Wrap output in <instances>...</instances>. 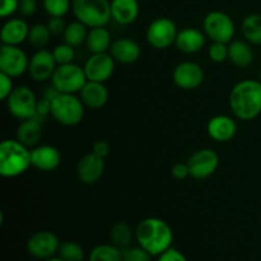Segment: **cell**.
<instances>
[{
    "instance_id": "37",
    "label": "cell",
    "mask_w": 261,
    "mask_h": 261,
    "mask_svg": "<svg viewBox=\"0 0 261 261\" xmlns=\"http://www.w3.org/2000/svg\"><path fill=\"white\" fill-rule=\"evenodd\" d=\"M12 79V76L7 75L4 73H0V99L2 101H7V98L10 96L13 89L15 88L13 86Z\"/></svg>"
},
{
    "instance_id": "12",
    "label": "cell",
    "mask_w": 261,
    "mask_h": 261,
    "mask_svg": "<svg viewBox=\"0 0 261 261\" xmlns=\"http://www.w3.org/2000/svg\"><path fill=\"white\" fill-rule=\"evenodd\" d=\"M189 173L196 180H204L214 175L219 166V157L214 150L209 148L196 150L186 161Z\"/></svg>"
},
{
    "instance_id": "6",
    "label": "cell",
    "mask_w": 261,
    "mask_h": 261,
    "mask_svg": "<svg viewBox=\"0 0 261 261\" xmlns=\"http://www.w3.org/2000/svg\"><path fill=\"white\" fill-rule=\"evenodd\" d=\"M203 31L212 42L229 43L234 37V22L227 13L212 10L204 17Z\"/></svg>"
},
{
    "instance_id": "5",
    "label": "cell",
    "mask_w": 261,
    "mask_h": 261,
    "mask_svg": "<svg viewBox=\"0 0 261 261\" xmlns=\"http://www.w3.org/2000/svg\"><path fill=\"white\" fill-rule=\"evenodd\" d=\"M84 103L73 93H59L51 101V116L64 126H75L84 117Z\"/></svg>"
},
{
    "instance_id": "35",
    "label": "cell",
    "mask_w": 261,
    "mask_h": 261,
    "mask_svg": "<svg viewBox=\"0 0 261 261\" xmlns=\"http://www.w3.org/2000/svg\"><path fill=\"white\" fill-rule=\"evenodd\" d=\"M208 56L213 63H224L226 60H228V43L212 42L208 48Z\"/></svg>"
},
{
    "instance_id": "3",
    "label": "cell",
    "mask_w": 261,
    "mask_h": 261,
    "mask_svg": "<svg viewBox=\"0 0 261 261\" xmlns=\"http://www.w3.org/2000/svg\"><path fill=\"white\" fill-rule=\"evenodd\" d=\"M32 166L31 149L17 139H5L0 144V175L14 178L23 175Z\"/></svg>"
},
{
    "instance_id": "27",
    "label": "cell",
    "mask_w": 261,
    "mask_h": 261,
    "mask_svg": "<svg viewBox=\"0 0 261 261\" xmlns=\"http://www.w3.org/2000/svg\"><path fill=\"white\" fill-rule=\"evenodd\" d=\"M134 239L135 231H133L132 227L127 223H125V222H117V223H115L112 226L111 231H110L111 244L121 250L132 246L133 240Z\"/></svg>"
},
{
    "instance_id": "14",
    "label": "cell",
    "mask_w": 261,
    "mask_h": 261,
    "mask_svg": "<svg viewBox=\"0 0 261 261\" xmlns=\"http://www.w3.org/2000/svg\"><path fill=\"white\" fill-rule=\"evenodd\" d=\"M205 74L203 68L194 61H182L172 73L173 83L184 91H193L203 84Z\"/></svg>"
},
{
    "instance_id": "39",
    "label": "cell",
    "mask_w": 261,
    "mask_h": 261,
    "mask_svg": "<svg viewBox=\"0 0 261 261\" xmlns=\"http://www.w3.org/2000/svg\"><path fill=\"white\" fill-rule=\"evenodd\" d=\"M19 10V0H0V15L3 18L12 17Z\"/></svg>"
},
{
    "instance_id": "28",
    "label": "cell",
    "mask_w": 261,
    "mask_h": 261,
    "mask_svg": "<svg viewBox=\"0 0 261 261\" xmlns=\"http://www.w3.org/2000/svg\"><path fill=\"white\" fill-rule=\"evenodd\" d=\"M242 36L251 45H261V14H249L241 23Z\"/></svg>"
},
{
    "instance_id": "38",
    "label": "cell",
    "mask_w": 261,
    "mask_h": 261,
    "mask_svg": "<svg viewBox=\"0 0 261 261\" xmlns=\"http://www.w3.org/2000/svg\"><path fill=\"white\" fill-rule=\"evenodd\" d=\"M46 25H47L48 30H50L51 35L60 36V35H64L65 28L68 24H66L65 20L63 19V17H50L48 18L47 23H46Z\"/></svg>"
},
{
    "instance_id": "30",
    "label": "cell",
    "mask_w": 261,
    "mask_h": 261,
    "mask_svg": "<svg viewBox=\"0 0 261 261\" xmlns=\"http://www.w3.org/2000/svg\"><path fill=\"white\" fill-rule=\"evenodd\" d=\"M87 28L88 27L84 25L82 22H79V20L69 23L63 35L64 42L73 46V47H78V46L86 43L87 35H88V30Z\"/></svg>"
},
{
    "instance_id": "31",
    "label": "cell",
    "mask_w": 261,
    "mask_h": 261,
    "mask_svg": "<svg viewBox=\"0 0 261 261\" xmlns=\"http://www.w3.org/2000/svg\"><path fill=\"white\" fill-rule=\"evenodd\" d=\"M51 36L53 35L47 25L38 23V24H33L32 27H30L27 41L31 46L41 50V48H45V46L50 42Z\"/></svg>"
},
{
    "instance_id": "11",
    "label": "cell",
    "mask_w": 261,
    "mask_h": 261,
    "mask_svg": "<svg viewBox=\"0 0 261 261\" xmlns=\"http://www.w3.org/2000/svg\"><path fill=\"white\" fill-rule=\"evenodd\" d=\"M60 245V240L54 232L40 231L28 239L25 249L31 256L45 261L58 254Z\"/></svg>"
},
{
    "instance_id": "18",
    "label": "cell",
    "mask_w": 261,
    "mask_h": 261,
    "mask_svg": "<svg viewBox=\"0 0 261 261\" xmlns=\"http://www.w3.org/2000/svg\"><path fill=\"white\" fill-rule=\"evenodd\" d=\"M109 53L111 54L116 63L129 65V64H134L139 60L140 55H142V48H140L139 43L133 38L121 37L112 41Z\"/></svg>"
},
{
    "instance_id": "46",
    "label": "cell",
    "mask_w": 261,
    "mask_h": 261,
    "mask_svg": "<svg viewBox=\"0 0 261 261\" xmlns=\"http://www.w3.org/2000/svg\"><path fill=\"white\" fill-rule=\"evenodd\" d=\"M259 81H260V83H261V68H260V74H259Z\"/></svg>"
},
{
    "instance_id": "13",
    "label": "cell",
    "mask_w": 261,
    "mask_h": 261,
    "mask_svg": "<svg viewBox=\"0 0 261 261\" xmlns=\"http://www.w3.org/2000/svg\"><path fill=\"white\" fill-rule=\"evenodd\" d=\"M115 63L116 61L110 53L91 54L83 65L87 81L106 83L114 74Z\"/></svg>"
},
{
    "instance_id": "43",
    "label": "cell",
    "mask_w": 261,
    "mask_h": 261,
    "mask_svg": "<svg viewBox=\"0 0 261 261\" xmlns=\"http://www.w3.org/2000/svg\"><path fill=\"white\" fill-rule=\"evenodd\" d=\"M171 175H172L176 180H184V178H186L188 176H190V173H189V167L188 165H186V162L176 163V165L172 167V170H171Z\"/></svg>"
},
{
    "instance_id": "20",
    "label": "cell",
    "mask_w": 261,
    "mask_h": 261,
    "mask_svg": "<svg viewBox=\"0 0 261 261\" xmlns=\"http://www.w3.org/2000/svg\"><path fill=\"white\" fill-rule=\"evenodd\" d=\"M205 38L206 36L204 31L196 30L193 27H186L178 31L175 46L180 53L186 54V55H193V54L203 50V47L205 46Z\"/></svg>"
},
{
    "instance_id": "9",
    "label": "cell",
    "mask_w": 261,
    "mask_h": 261,
    "mask_svg": "<svg viewBox=\"0 0 261 261\" xmlns=\"http://www.w3.org/2000/svg\"><path fill=\"white\" fill-rule=\"evenodd\" d=\"M177 33V25L172 19L167 17H161L148 25L145 37L152 47L157 50H166L175 45Z\"/></svg>"
},
{
    "instance_id": "22",
    "label": "cell",
    "mask_w": 261,
    "mask_h": 261,
    "mask_svg": "<svg viewBox=\"0 0 261 261\" xmlns=\"http://www.w3.org/2000/svg\"><path fill=\"white\" fill-rule=\"evenodd\" d=\"M28 32H30V25L27 24L22 18H9L7 22L3 24L2 37L3 45L19 46L24 41H27Z\"/></svg>"
},
{
    "instance_id": "32",
    "label": "cell",
    "mask_w": 261,
    "mask_h": 261,
    "mask_svg": "<svg viewBox=\"0 0 261 261\" xmlns=\"http://www.w3.org/2000/svg\"><path fill=\"white\" fill-rule=\"evenodd\" d=\"M58 254L65 261H83L84 259V249L75 241L63 242Z\"/></svg>"
},
{
    "instance_id": "19",
    "label": "cell",
    "mask_w": 261,
    "mask_h": 261,
    "mask_svg": "<svg viewBox=\"0 0 261 261\" xmlns=\"http://www.w3.org/2000/svg\"><path fill=\"white\" fill-rule=\"evenodd\" d=\"M208 135L218 143L229 142L237 133V124L233 117L227 115H216L206 125Z\"/></svg>"
},
{
    "instance_id": "15",
    "label": "cell",
    "mask_w": 261,
    "mask_h": 261,
    "mask_svg": "<svg viewBox=\"0 0 261 261\" xmlns=\"http://www.w3.org/2000/svg\"><path fill=\"white\" fill-rule=\"evenodd\" d=\"M56 68H58V63L54 58L53 51L41 48L36 51L30 59L28 74L31 79L35 82H46L53 78Z\"/></svg>"
},
{
    "instance_id": "7",
    "label": "cell",
    "mask_w": 261,
    "mask_h": 261,
    "mask_svg": "<svg viewBox=\"0 0 261 261\" xmlns=\"http://www.w3.org/2000/svg\"><path fill=\"white\" fill-rule=\"evenodd\" d=\"M86 83L87 76L83 66H79L75 63L58 65L51 78V84L60 93H79Z\"/></svg>"
},
{
    "instance_id": "24",
    "label": "cell",
    "mask_w": 261,
    "mask_h": 261,
    "mask_svg": "<svg viewBox=\"0 0 261 261\" xmlns=\"http://www.w3.org/2000/svg\"><path fill=\"white\" fill-rule=\"evenodd\" d=\"M42 138V122L37 119L22 120L18 125L17 133H15V139L23 145L28 148L37 147Z\"/></svg>"
},
{
    "instance_id": "36",
    "label": "cell",
    "mask_w": 261,
    "mask_h": 261,
    "mask_svg": "<svg viewBox=\"0 0 261 261\" xmlns=\"http://www.w3.org/2000/svg\"><path fill=\"white\" fill-rule=\"evenodd\" d=\"M152 255L139 245L122 250V261H152Z\"/></svg>"
},
{
    "instance_id": "17",
    "label": "cell",
    "mask_w": 261,
    "mask_h": 261,
    "mask_svg": "<svg viewBox=\"0 0 261 261\" xmlns=\"http://www.w3.org/2000/svg\"><path fill=\"white\" fill-rule=\"evenodd\" d=\"M31 161L32 166L42 172L55 171L61 163V154L58 148L48 144L37 145L31 149Z\"/></svg>"
},
{
    "instance_id": "4",
    "label": "cell",
    "mask_w": 261,
    "mask_h": 261,
    "mask_svg": "<svg viewBox=\"0 0 261 261\" xmlns=\"http://www.w3.org/2000/svg\"><path fill=\"white\" fill-rule=\"evenodd\" d=\"M71 9L76 20L88 28L106 27L112 19L109 0H73Z\"/></svg>"
},
{
    "instance_id": "23",
    "label": "cell",
    "mask_w": 261,
    "mask_h": 261,
    "mask_svg": "<svg viewBox=\"0 0 261 261\" xmlns=\"http://www.w3.org/2000/svg\"><path fill=\"white\" fill-rule=\"evenodd\" d=\"M255 53L246 40H232L228 43V60L236 68H249L254 63Z\"/></svg>"
},
{
    "instance_id": "42",
    "label": "cell",
    "mask_w": 261,
    "mask_h": 261,
    "mask_svg": "<svg viewBox=\"0 0 261 261\" xmlns=\"http://www.w3.org/2000/svg\"><path fill=\"white\" fill-rule=\"evenodd\" d=\"M19 12L24 17H31L37 12L36 0H19Z\"/></svg>"
},
{
    "instance_id": "45",
    "label": "cell",
    "mask_w": 261,
    "mask_h": 261,
    "mask_svg": "<svg viewBox=\"0 0 261 261\" xmlns=\"http://www.w3.org/2000/svg\"><path fill=\"white\" fill-rule=\"evenodd\" d=\"M45 261H65V260L61 259L60 256H59V257H55V256H54V257H50V259H47V260H45Z\"/></svg>"
},
{
    "instance_id": "1",
    "label": "cell",
    "mask_w": 261,
    "mask_h": 261,
    "mask_svg": "<svg viewBox=\"0 0 261 261\" xmlns=\"http://www.w3.org/2000/svg\"><path fill=\"white\" fill-rule=\"evenodd\" d=\"M229 109L236 119L251 121L261 114V83L245 79L234 84L229 92Z\"/></svg>"
},
{
    "instance_id": "29",
    "label": "cell",
    "mask_w": 261,
    "mask_h": 261,
    "mask_svg": "<svg viewBox=\"0 0 261 261\" xmlns=\"http://www.w3.org/2000/svg\"><path fill=\"white\" fill-rule=\"evenodd\" d=\"M88 261H122V250L112 244L97 245L89 252Z\"/></svg>"
},
{
    "instance_id": "44",
    "label": "cell",
    "mask_w": 261,
    "mask_h": 261,
    "mask_svg": "<svg viewBox=\"0 0 261 261\" xmlns=\"http://www.w3.org/2000/svg\"><path fill=\"white\" fill-rule=\"evenodd\" d=\"M92 152L98 155V157L106 158L110 154V144L107 142H105V140H98V142H96L93 144Z\"/></svg>"
},
{
    "instance_id": "33",
    "label": "cell",
    "mask_w": 261,
    "mask_h": 261,
    "mask_svg": "<svg viewBox=\"0 0 261 261\" xmlns=\"http://www.w3.org/2000/svg\"><path fill=\"white\" fill-rule=\"evenodd\" d=\"M45 12L50 17H64L71 7L70 0H42Z\"/></svg>"
},
{
    "instance_id": "21",
    "label": "cell",
    "mask_w": 261,
    "mask_h": 261,
    "mask_svg": "<svg viewBox=\"0 0 261 261\" xmlns=\"http://www.w3.org/2000/svg\"><path fill=\"white\" fill-rule=\"evenodd\" d=\"M79 97L86 107L98 110L106 106L110 98V93L105 83L87 81V83L79 92Z\"/></svg>"
},
{
    "instance_id": "41",
    "label": "cell",
    "mask_w": 261,
    "mask_h": 261,
    "mask_svg": "<svg viewBox=\"0 0 261 261\" xmlns=\"http://www.w3.org/2000/svg\"><path fill=\"white\" fill-rule=\"evenodd\" d=\"M157 261H188V259L180 250L170 247L165 252H162L160 256H157Z\"/></svg>"
},
{
    "instance_id": "34",
    "label": "cell",
    "mask_w": 261,
    "mask_h": 261,
    "mask_svg": "<svg viewBox=\"0 0 261 261\" xmlns=\"http://www.w3.org/2000/svg\"><path fill=\"white\" fill-rule=\"evenodd\" d=\"M53 55L55 58L58 65L74 63V59H75V47L68 45L66 42H63L54 47Z\"/></svg>"
},
{
    "instance_id": "8",
    "label": "cell",
    "mask_w": 261,
    "mask_h": 261,
    "mask_svg": "<svg viewBox=\"0 0 261 261\" xmlns=\"http://www.w3.org/2000/svg\"><path fill=\"white\" fill-rule=\"evenodd\" d=\"M7 107L9 114L18 120L32 119L36 115L38 99L35 92L27 86L15 87L7 98Z\"/></svg>"
},
{
    "instance_id": "25",
    "label": "cell",
    "mask_w": 261,
    "mask_h": 261,
    "mask_svg": "<svg viewBox=\"0 0 261 261\" xmlns=\"http://www.w3.org/2000/svg\"><path fill=\"white\" fill-rule=\"evenodd\" d=\"M111 15L119 24H132L139 15V3L138 0H112Z\"/></svg>"
},
{
    "instance_id": "2",
    "label": "cell",
    "mask_w": 261,
    "mask_h": 261,
    "mask_svg": "<svg viewBox=\"0 0 261 261\" xmlns=\"http://www.w3.org/2000/svg\"><path fill=\"white\" fill-rule=\"evenodd\" d=\"M138 245L147 250L152 256H160L172 247L173 232L170 224L161 218L149 217L143 219L135 228Z\"/></svg>"
},
{
    "instance_id": "26",
    "label": "cell",
    "mask_w": 261,
    "mask_h": 261,
    "mask_svg": "<svg viewBox=\"0 0 261 261\" xmlns=\"http://www.w3.org/2000/svg\"><path fill=\"white\" fill-rule=\"evenodd\" d=\"M112 45L111 33L106 27L89 28L86 46L91 54L109 53Z\"/></svg>"
},
{
    "instance_id": "40",
    "label": "cell",
    "mask_w": 261,
    "mask_h": 261,
    "mask_svg": "<svg viewBox=\"0 0 261 261\" xmlns=\"http://www.w3.org/2000/svg\"><path fill=\"white\" fill-rule=\"evenodd\" d=\"M48 115H51V102L46 98L38 99L35 119H37L38 121L43 122L46 119H47Z\"/></svg>"
},
{
    "instance_id": "16",
    "label": "cell",
    "mask_w": 261,
    "mask_h": 261,
    "mask_svg": "<svg viewBox=\"0 0 261 261\" xmlns=\"http://www.w3.org/2000/svg\"><path fill=\"white\" fill-rule=\"evenodd\" d=\"M105 172V158L98 157L93 152L88 153L79 160L76 165V176L87 185H92L101 180Z\"/></svg>"
},
{
    "instance_id": "10",
    "label": "cell",
    "mask_w": 261,
    "mask_h": 261,
    "mask_svg": "<svg viewBox=\"0 0 261 261\" xmlns=\"http://www.w3.org/2000/svg\"><path fill=\"white\" fill-rule=\"evenodd\" d=\"M30 59L19 46L2 45L0 47V73L18 78L28 71Z\"/></svg>"
}]
</instances>
